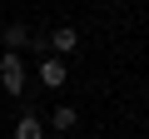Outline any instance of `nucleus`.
<instances>
[{
	"label": "nucleus",
	"mask_w": 149,
	"mask_h": 139,
	"mask_svg": "<svg viewBox=\"0 0 149 139\" xmlns=\"http://www.w3.org/2000/svg\"><path fill=\"white\" fill-rule=\"evenodd\" d=\"M0 90H5L10 99H20V95H25V60H20V55H10V50L0 55Z\"/></svg>",
	"instance_id": "f257e3e1"
},
{
	"label": "nucleus",
	"mask_w": 149,
	"mask_h": 139,
	"mask_svg": "<svg viewBox=\"0 0 149 139\" xmlns=\"http://www.w3.org/2000/svg\"><path fill=\"white\" fill-rule=\"evenodd\" d=\"M65 80H70V65H65L60 55H45V60H40V85H45V90H65Z\"/></svg>",
	"instance_id": "f03ea898"
},
{
	"label": "nucleus",
	"mask_w": 149,
	"mask_h": 139,
	"mask_svg": "<svg viewBox=\"0 0 149 139\" xmlns=\"http://www.w3.org/2000/svg\"><path fill=\"white\" fill-rule=\"evenodd\" d=\"M50 50L65 60V55H74V50H80V30H74V25H55L50 30Z\"/></svg>",
	"instance_id": "7ed1b4c3"
},
{
	"label": "nucleus",
	"mask_w": 149,
	"mask_h": 139,
	"mask_svg": "<svg viewBox=\"0 0 149 139\" xmlns=\"http://www.w3.org/2000/svg\"><path fill=\"white\" fill-rule=\"evenodd\" d=\"M30 40H35V30H30L25 20H10V25H5V50H10V55H20Z\"/></svg>",
	"instance_id": "20e7f679"
},
{
	"label": "nucleus",
	"mask_w": 149,
	"mask_h": 139,
	"mask_svg": "<svg viewBox=\"0 0 149 139\" xmlns=\"http://www.w3.org/2000/svg\"><path fill=\"white\" fill-rule=\"evenodd\" d=\"M50 124H55V129H60V134H70V129H74V124H80V109H74V104H60V109H55V114H50Z\"/></svg>",
	"instance_id": "39448f33"
},
{
	"label": "nucleus",
	"mask_w": 149,
	"mask_h": 139,
	"mask_svg": "<svg viewBox=\"0 0 149 139\" xmlns=\"http://www.w3.org/2000/svg\"><path fill=\"white\" fill-rule=\"evenodd\" d=\"M15 139H45L40 119H35V114H20V119H15Z\"/></svg>",
	"instance_id": "423d86ee"
}]
</instances>
